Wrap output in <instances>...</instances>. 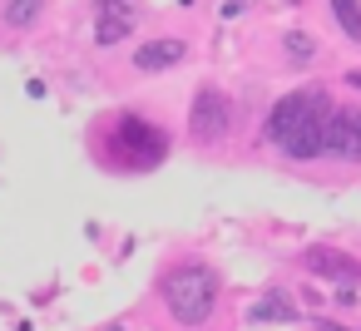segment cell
Returning <instances> with one entry per match:
<instances>
[{
    "mask_svg": "<svg viewBox=\"0 0 361 331\" xmlns=\"http://www.w3.org/2000/svg\"><path fill=\"white\" fill-rule=\"evenodd\" d=\"M247 321H297V306H292L287 296L272 292V296H262V301L247 311Z\"/></svg>",
    "mask_w": 361,
    "mask_h": 331,
    "instance_id": "9c48e42d",
    "label": "cell"
},
{
    "mask_svg": "<svg viewBox=\"0 0 361 331\" xmlns=\"http://www.w3.org/2000/svg\"><path fill=\"white\" fill-rule=\"evenodd\" d=\"M346 85H351V89H361V70H351V75H346Z\"/></svg>",
    "mask_w": 361,
    "mask_h": 331,
    "instance_id": "4fadbf2b",
    "label": "cell"
},
{
    "mask_svg": "<svg viewBox=\"0 0 361 331\" xmlns=\"http://www.w3.org/2000/svg\"><path fill=\"white\" fill-rule=\"evenodd\" d=\"M322 158L361 163V109H351V104H331V109H326V124H322Z\"/></svg>",
    "mask_w": 361,
    "mask_h": 331,
    "instance_id": "277c9868",
    "label": "cell"
},
{
    "mask_svg": "<svg viewBox=\"0 0 361 331\" xmlns=\"http://www.w3.org/2000/svg\"><path fill=\"white\" fill-rule=\"evenodd\" d=\"M326 109L331 99L322 89H302V94H287L272 104L267 114V139L292 158V163H312L322 158V124H326Z\"/></svg>",
    "mask_w": 361,
    "mask_h": 331,
    "instance_id": "6da1fadb",
    "label": "cell"
},
{
    "mask_svg": "<svg viewBox=\"0 0 361 331\" xmlns=\"http://www.w3.org/2000/svg\"><path fill=\"white\" fill-rule=\"evenodd\" d=\"M322 331H341V326H322Z\"/></svg>",
    "mask_w": 361,
    "mask_h": 331,
    "instance_id": "5bb4252c",
    "label": "cell"
},
{
    "mask_svg": "<svg viewBox=\"0 0 361 331\" xmlns=\"http://www.w3.org/2000/svg\"><path fill=\"white\" fill-rule=\"evenodd\" d=\"M109 149H139V154H114L119 168H154V163L164 158L169 139H164V129L144 124L139 114H119L114 129H109Z\"/></svg>",
    "mask_w": 361,
    "mask_h": 331,
    "instance_id": "3957f363",
    "label": "cell"
},
{
    "mask_svg": "<svg viewBox=\"0 0 361 331\" xmlns=\"http://www.w3.org/2000/svg\"><path fill=\"white\" fill-rule=\"evenodd\" d=\"M40 6L45 0H6V25L11 30H30L40 20Z\"/></svg>",
    "mask_w": 361,
    "mask_h": 331,
    "instance_id": "30bf717a",
    "label": "cell"
},
{
    "mask_svg": "<svg viewBox=\"0 0 361 331\" xmlns=\"http://www.w3.org/2000/svg\"><path fill=\"white\" fill-rule=\"evenodd\" d=\"M307 262H312V272H317V277H351V282L361 277V267H356L351 257H341V252H312Z\"/></svg>",
    "mask_w": 361,
    "mask_h": 331,
    "instance_id": "ba28073f",
    "label": "cell"
},
{
    "mask_svg": "<svg viewBox=\"0 0 361 331\" xmlns=\"http://www.w3.org/2000/svg\"><path fill=\"white\" fill-rule=\"evenodd\" d=\"M164 306L178 326H203L213 311H218V272L203 267V262H183L164 277Z\"/></svg>",
    "mask_w": 361,
    "mask_h": 331,
    "instance_id": "7a4b0ae2",
    "label": "cell"
},
{
    "mask_svg": "<svg viewBox=\"0 0 361 331\" xmlns=\"http://www.w3.org/2000/svg\"><path fill=\"white\" fill-rule=\"evenodd\" d=\"M134 30V11L129 0H99V45H114Z\"/></svg>",
    "mask_w": 361,
    "mask_h": 331,
    "instance_id": "52a82bcc",
    "label": "cell"
},
{
    "mask_svg": "<svg viewBox=\"0 0 361 331\" xmlns=\"http://www.w3.org/2000/svg\"><path fill=\"white\" fill-rule=\"evenodd\" d=\"M188 129H193L198 144H218V139H228V129H233V109H228V99H223L218 89H198L193 114H188Z\"/></svg>",
    "mask_w": 361,
    "mask_h": 331,
    "instance_id": "5b68a950",
    "label": "cell"
},
{
    "mask_svg": "<svg viewBox=\"0 0 361 331\" xmlns=\"http://www.w3.org/2000/svg\"><path fill=\"white\" fill-rule=\"evenodd\" d=\"M331 15L351 40H361V0H331Z\"/></svg>",
    "mask_w": 361,
    "mask_h": 331,
    "instance_id": "8fae6325",
    "label": "cell"
},
{
    "mask_svg": "<svg viewBox=\"0 0 361 331\" xmlns=\"http://www.w3.org/2000/svg\"><path fill=\"white\" fill-rule=\"evenodd\" d=\"M287 55H297V60H302V65H307V60H312V55H317V45H312V40H307V35H302V30H292V35H287Z\"/></svg>",
    "mask_w": 361,
    "mask_h": 331,
    "instance_id": "7c38bea8",
    "label": "cell"
},
{
    "mask_svg": "<svg viewBox=\"0 0 361 331\" xmlns=\"http://www.w3.org/2000/svg\"><path fill=\"white\" fill-rule=\"evenodd\" d=\"M183 55H188L183 40H149V45L134 50V70H139V75H159V70H173Z\"/></svg>",
    "mask_w": 361,
    "mask_h": 331,
    "instance_id": "8992f818",
    "label": "cell"
}]
</instances>
